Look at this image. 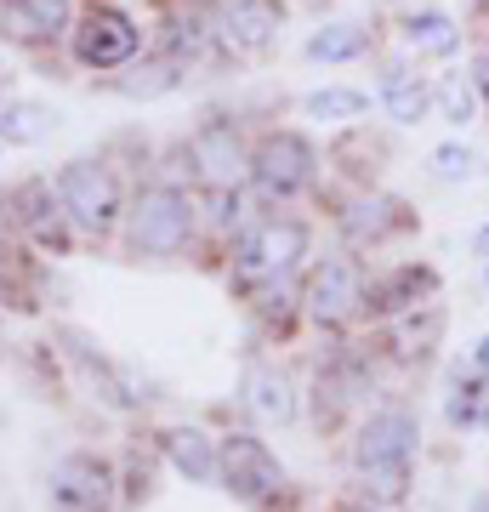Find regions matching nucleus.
<instances>
[{
  "label": "nucleus",
  "instance_id": "1",
  "mask_svg": "<svg viewBox=\"0 0 489 512\" xmlns=\"http://www.w3.org/2000/svg\"><path fill=\"white\" fill-rule=\"evenodd\" d=\"M410 461H416V416L410 410H376L353 444V473L364 478V490L381 495V501H399L404 484H410Z\"/></svg>",
  "mask_w": 489,
  "mask_h": 512
},
{
  "label": "nucleus",
  "instance_id": "2",
  "mask_svg": "<svg viewBox=\"0 0 489 512\" xmlns=\"http://www.w3.org/2000/svg\"><path fill=\"white\" fill-rule=\"evenodd\" d=\"M194 228H200V211H194V200H188V188H171V183L137 194V205L126 211L131 251H143V256H177V251H188Z\"/></svg>",
  "mask_w": 489,
  "mask_h": 512
},
{
  "label": "nucleus",
  "instance_id": "3",
  "mask_svg": "<svg viewBox=\"0 0 489 512\" xmlns=\"http://www.w3.org/2000/svg\"><path fill=\"white\" fill-rule=\"evenodd\" d=\"M57 205L74 228L86 234H109L114 222L126 217V194H120V177H114L103 160H69L57 171Z\"/></svg>",
  "mask_w": 489,
  "mask_h": 512
},
{
  "label": "nucleus",
  "instance_id": "4",
  "mask_svg": "<svg viewBox=\"0 0 489 512\" xmlns=\"http://www.w3.org/2000/svg\"><path fill=\"white\" fill-rule=\"evenodd\" d=\"M319 177V154L302 131H262L251 148V183L268 200H296Z\"/></svg>",
  "mask_w": 489,
  "mask_h": 512
},
{
  "label": "nucleus",
  "instance_id": "5",
  "mask_svg": "<svg viewBox=\"0 0 489 512\" xmlns=\"http://www.w3.org/2000/svg\"><path fill=\"white\" fill-rule=\"evenodd\" d=\"M69 46L86 69H126L131 57H137V46H143V29H137L131 12H120L109 0H91L86 12L74 18Z\"/></svg>",
  "mask_w": 489,
  "mask_h": 512
},
{
  "label": "nucleus",
  "instance_id": "6",
  "mask_svg": "<svg viewBox=\"0 0 489 512\" xmlns=\"http://www.w3.org/2000/svg\"><path fill=\"white\" fill-rule=\"evenodd\" d=\"M302 256H308V228L296 217H268L239 239L234 274L245 279V285H273V279H285Z\"/></svg>",
  "mask_w": 489,
  "mask_h": 512
},
{
  "label": "nucleus",
  "instance_id": "7",
  "mask_svg": "<svg viewBox=\"0 0 489 512\" xmlns=\"http://www.w3.org/2000/svg\"><path fill=\"white\" fill-rule=\"evenodd\" d=\"M188 160H194L205 188H239V177L251 171V148L239 143L234 120H205L188 137Z\"/></svg>",
  "mask_w": 489,
  "mask_h": 512
},
{
  "label": "nucleus",
  "instance_id": "8",
  "mask_svg": "<svg viewBox=\"0 0 489 512\" xmlns=\"http://www.w3.org/2000/svg\"><path fill=\"white\" fill-rule=\"evenodd\" d=\"M279 29H285V6L279 0H228L217 12V23H211V35L234 57L268 52L273 40H279Z\"/></svg>",
  "mask_w": 489,
  "mask_h": 512
},
{
  "label": "nucleus",
  "instance_id": "9",
  "mask_svg": "<svg viewBox=\"0 0 489 512\" xmlns=\"http://www.w3.org/2000/svg\"><path fill=\"white\" fill-rule=\"evenodd\" d=\"M52 507L57 512H109L114 507V473L97 456H63L52 467Z\"/></svg>",
  "mask_w": 489,
  "mask_h": 512
},
{
  "label": "nucleus",
  "instance_id": "10",
  "mask_svg": "<svg viewBox=\"0 0 489 512\" xmlns=\"http://www.w3.org/2000/svg\"><path fill=\"white\" fill-rule=\"evenodd\" d=\"M222 478H228V490L245 495V501H268L273 490H285L279 456H273L262 439H251V433H234V439L222 444Z\"/></svg>",
  "mask_w": 489,
  "mask_h": 512
},
{
  "label": "nucleus",
  "instance_id": "11",
  "mask_svg": "<svg viewBox=\"0 0 489 512\" xmlns=\"http://www.w3.org/2000/svg\"><path fill=\"white\" fill-rule=\"evenodd\" d=\"M302 302H308V313L319 319V325H347L353 313L364 308V279L353 262H319L308 274V291H302Z\"/></svg>",
  "mask_w": 489,
  "mask_h": 512
},
{
  "label": "nucleus",
  "instance_id": "12",
  "mask_svg": "<svg viewBox=\"0 0 489 512\" xmlns=\"http://www.w3.org/2000/svg\"><path fill=\"white\" fill-rule=\"evenodd\" d=\"M0 29L23 46H52L69 35V0H0Z\"/></svg>",
  "mask_w": 489,
  "mask_h": 512
},
{
  "label": "nucleus",
  "instance_id": "13",
  "mask_svg": "<svg viewBox=\"0 0 489 512\" xmlns=\"http://www.w3.org/2000/svg\"><path fill=\"white\" fill-rule=\"evenodd\" d=\"M245 410H251L256 421H268V427L296 421V387H290L285 370H273V365L245 370Z\"/></svg>",
  "mask_w": 489,
  "mask_h": 512
},
{
  "label": "nucleus",
  "instance_id": "14",
  "mask_svg": "<svg viewBox=\"0 0 489 512\" xmlns=\"http://www.w3.org/2000/svg\"><path fill=\"white\" fill-rule=\"evenodd\" d=\"M381 103H387V114H393L399 126H421V120L433 114V86H427L416 69L393 63V69L381 74Z\"/></svg>",
  "mask_w": 489,
  "mask_h": 512
},
{
  "label": "nucleus",
  "instance_id": "15",
  "mask_svg": "<svg viewBox=\"0 0 489 512\" xmlns=\"http://www.w3.org/2000/svg\"><path fill=\"white\" fill-rule=\"evenodd\" d=\"M342 228L353 245H381L387 234H399V228H410V217H404L399 200H381V194H370V200L347 205L342 211Z\"/></svg>",
  "mask_w": 489,
  "mask_h": 512
},
{
  "label": "nucleus",
  "instance_id": "16",
  "mask_svg": "<svg viewBox=\"0 0 489 512\" xmlns=\"http://www.w3.org/2000/svg\"><path fill=\"white\" fill-rule=\"evenodd\" d=\"M165 456H171V467H177V473L194 478V484L222 478V456L211 450V439H205L200 427H177V433H165Z\"/></svg>",
  "mask_w": 489,
  "mask_h": 512
},
{
  "label": "nucleus",
  "instance_id": "17",
  "mask_svg": "<svg viewBox=\"0 0 489 512\" xmlns=\"http://www.w3.org/2000/svg\"><path fill=\"white\" fill-rule=\"evenodd\" d=\"M399 35H404V46H410L416 57H450L455 46H461L455 18H450V12H433V6H427V12H410Z\"/></svg>",
  "mask_w": 489,
  "mask_h": 512
},
{
  "label": "nucleus",
  "instance_id": "18",
  "mask_svg": "<svg viewBox=\"0 0 489 512\" xmlns=\"http://www.w3.org/2000/svg\"><path fill=\"white\" fill-rule=\"evenodd\" d=\"M57 131V114L40 103H0V143L12 148H35Z\"/></svg>",
  "mask_w": 489,
  "mask_h": 512
},
{
  "label": "nucleus",
  "instance_id": "19",
  "mask_svg": "<svg viewBox=\"0 0 489 512\" xmlns=\"http://www.w3.org/2000/svg\"><path fill=\"white\" fill-rule=\"evenodd\" d=\"M370 52V29L364 23H330L308 40V57L313 63H347V57H364Z\"/></svg>",
  "mask_w": 489,
  "mask_h": 512
},
{
  "label": "nucleus",
  "instance_id": "20",
  "mask_svg": "<svg viewBox=\"0 0 489 512\" xmlns=\"http://www.w3.org/2000/svg\"><path fill=\"white\" fill-rule=\"evenodd\" d=\"M478 86H472V74H444L433 86V109L450 120V126H472V114H478Z\"/></svg>",
  "mask_w": 489,
  "mask_h": 512
},
{
  "label": "nucleus",
  "instance_id": "21",
  "mask_svg": "<svg viewBox=\"0 0 489 512\" xmlns=\"http://www.w3.org/2000/svg\"><path fill=\"white\" fill-rule=\"evenodd\" d=\"M302 109H308L313 120H359V114L370 109V97L353 92V86H325V92L302 97Z\"/></svg>",
  "mask_w": 489,
  "mask_h": 512
},
{
  "label": "nucleus",
  "instance_id": "22",
  "mask_svg": "<svg viewBox=\"0 0 489 512\" xmlns=\"http://www.w3.org/2000/svg\"><path fill=\"white\" fill-rule=\"evenodd\" d=\"M23 205H29V228H35L40 239H57V211H63V205L46 200V188H23Z\"/></svg>",
  "mask_w": 489,
  "mask_h": 512
},
{
  "label": "nucleus",
  "instance_id": "23",
  "mask_svg": "<svg viewBox=\"0 0 489 512\" xmlns=\"http://www.w3.org/2000/svg\"><path fill=\"white\" fill-rule=\"evenodd\" d=\"M472 165H478V160H472V148H455V143L433 154V171L444 177V183H455V177H472Z\"/></svg>",
  "mask_w": 489,
  "mask_h": 512
},
{
  "label": "nucleus",
  "instance_id": "24",
  "mask_svg": "<svg viewBox=\"0 0 489 512\" xmlns=\"http://www.w3.org/2000/svg\"><path fill=\"white\" fill-rule=\"evenodd\" d=\"M205 205H211V222H217V228H234L239 222V188H211V194H205Z\"/></svg>",
  "mask_w": 489,
  "mask_h": 512
},
{
  "label": "nucleus",
  "instance_id": "25",
  "mask_svg": "<svg viewBox=\"0 0 489 512\" xmlns=\"http://www.w3.org/2000/svg\"><path fill=\"white\" fill-rule=\"evenodd\" d=\"M472 86H478V97L489 103V40L478 46V57H472Z\"/></svg>",
  "mask_w": 489,
  "mask_h": 512
},
{
  "label": "nucleus",
  "instance_id": "26",
  "mask_svg": "<svg viewBox=\"0 0 489 512\" xmlns=\"http://www.w3.org/2000/svg\"><path fill=\"white\" fill-rule=\"evenodd\" d=\"M6 80H12V69H6V63H0V86H6Z\"/></svg>",
  "mask_w": 489,
  "mask_h": 512
},
{
  "label": "nucleus",
  "instance_id": "27",
  "mask_svg": "<svg viewBox=\"0 0 489 512\" xmlns=\"http://www.w3.org/2000/svg\"><path fill=\"white\" fill-rule=\"evenodd\" d=\"M472 512H489V495H484V501H478V507H472Z\"/></svg>",
  "mask_w": 489,
  "mask_h": 512
},
{
  "label": "nucleus",
  "instance_id": "28",
  "mask_svg": "<svg viewBox=\"0 0 489 512\" xmlns=\"http://www.w3.org/2000/svg\"><path fill=\"white\" fill-rule=\"evenodd\" d=\"M478 12H484V18H489V0H478Z\"/></svg>",
  "mask_w": 489,
  "mask_h": 512
}]
</instances>
